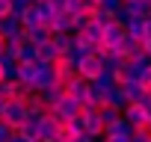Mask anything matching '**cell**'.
Wrapping results in <instances>:
<instances>
[{"label":"cell","mask_w":151,"mask_h":142,"mask_svg":"<svg viewBox=\"0 0 151 142\" xmlns=\"http://www.w3.org/2000/svg\"><path fill=\"white\" fill-rule=\"evenodd\" d=\"M62 98H65V86H62V83H59V86H53V89H47V92H42V101H45L47 113H50V110H56Z\"/></svg>","instance_id":"obj_14"},{"label":"cell","mask_w":151,"mask_h":142,"mask_svg":"<svg viewBox=\"0 0 151 142\" xmlns=\"http://www.w3.org/2000/svg\"><path fill=\"white\" fill-rule=\"evenodd\" d=\"M3 50H6V39L0 36V56H3Z\"/></svg>","instance_id":"obj_33"},{"label":"cell","mask_w":151,"mask_h":142,"mask_svg":"<svg viewBox=\"0 0 151 142\" xmlns=\"http://www.w3.org/2000/svg\"><path fill=\"white\" fill-rule=\"evenodd\" d=\"M59 127H62V124H59V121H56V118L47 113V115L39 121V133H42V142H56V139H59Z\"/></svg>","instance_id":"obj_8"},{"label":"cell","mask_w":151,"mask_h":142,"mask_svg":"<svg viewBox=\"0 0 151 142\" xmlns=\"http://www.w3.org/2000/svg\"><path fill=\"white\" fill-rule=\"evenodd\" d=\"M53 86H59L56 68H53V65L39 62V77H36V83H33V92H36V95H42V92H47V89H53Z\"/></svg>","instance_id":"obj_4"},{"label":"cell","mask_w":151,"mask_h":142,"mask_svg":"<svg viewBox=\"0 0 151 142\" xmlns=\"http://www.w3.org/2000/svg\"><path fill=\"white\" fill-rule=\"evenodd\" d=\"M107 142H130V136H116V139H107Z\"/></svg>","instance_id":"obj_32"},{"label":"cell","mask_w":151,"mask_h":142,"mask_svg":"<svg viewBox=\"0 0 151 142\" xmlns=\"http://www.w3.org/2000/svg\"><path fill=\"white\" fill-rule=\"evenodd\" d=\"M36 9H39V18H42V24H45V27H50V24H53V18L59 15V9L50 3V0H39Z\"/></svg>","instance_id":"obj_15"},{"label":"cell","mask_w":151,"mask_h":142,"mask_svg":"<svg viewBox=\"0 0 151 142\" xmlns=\"http://www.w3.org/2000/svg\"><path fill=\"white\" fill-rule=\"evenodd\" d=\"M133 133H136V130H133V127H130V121L122 115L116 124H110V127L104 130V139H116V136H133Z\"/></svg>","instance_id":"obj_13"},{"label":"cell","mask_w":151,"mask_h":142,"mask_svg":"<svg viewBox=\"0 0 151 142\" xmlns=\"http://www.w3.org/2000/svg\"><path fill=\"white\" fill-rule=\"evenodd\" d=\"M12 136H15V130H12V127L3 121V118H0V142H9Z\"/></svg>","instance_id":"obj_27"},{"label":"cell","mask_w":151,"mask_h":142,"mask_svg":"<svg viewBox=\"0 0 151 142\" xmlns=\"http://www.w3.org/2000/svg\"><path fill=\"white\" fill-rule=\"evenodd\" d=\"M12 15V0H0V21Z\"/></svg>","instance_id":"obj_29"},{"label":"cell","mask_w":151,"mask_h":142,"mask_svg":"<svg viewBox=\"0 0 151 142\" xmlns=\"http://www.w3.org/2000/svg\"><path fill=\"white\" fill-rule=\"evenodd\" d=\"M0 83H3V71H0Z\"/></svg>","instance_id":"obj_37"},{"label":"cell","mask_w":151,"mask_h":142,"mask_svg":"<svg viewBox=\"0 0 151 142\" xmlns=\"http://www.w3.org/2000/svg\"><path fill=\"white\" fill-rule=\"evenodd\" d=\"M12 3H15V6H36L39 0H12Z\"/></svg>","instance_id":"obj_31"},{"label":"cell","mask_w":151,"mask_h":142,"mask_svg":"<svg viewBox=\"0 0 151 142\" xmlns=\"http://www.w3.org/2000/svg\"><path fill=\"white\" fill-rule=\"evenodd\" d=\"M145 42H151V15L145 18Z\"/></svg>","instance_id":"obj_30"},{"label":"cell","mask_w":151,"mask_h":142,"mask_svg":"<svg viewBox=\"0 0 151 142\" xmlns=\"http://www.w3.org/2000/svg\"><path fill=\"white\" fill-rule=\"evenodd\" d=\"M83 124H86V136H92V139H104V121H101V115H98V110H92V107H83Z\"/></svg>","instance_id":"obj_5"},{"label":"cell","mask_w":151,"mask_h":142,"mask_svg":"<svg viewBox=\"0 0 151 142\" xmlns=\"http://www.w3.org/2000/svg\"><path fill=\"white\" fill-rule=\"evenodd\" d=\"M92 86H95L98 92H104V95H110V92H113V89H116L119 83H116V77H113V74H107V71H104V74H101V77H98V80H95Z\"/></svg>","instance_id":"obj_24"},{"label":"cell","mask_w":151,"mask_h":142,"mask_svg":"<svg viewBox=\"0 0 151 142\" xmlns=\"http://www.w3.org/2000/svg\"><path fill=\"white\" fill-rule=\"evenodd\" d=\"M124 36H127V27L119 24V21H113L110 27H104V42H101V47H104V50H116Z\"/></svg>","instance_id":"obj_6"},{"label":"cell","mask_w":151,"mask_h":142,"mask_svg":"<svg viewBox=\"0 0 151 142\" xmlns=\"http://www.w3.org/2000/svg\"><path fill=\"white\" fill-rule=\"evenodd\" d=\"M89 3H92V6H101V3H104V0H89Z\"/></svg>","instance_id":"obj_36"},{"label":"cell","mask_w":151,"mask_h":142,"mask_svg":"<svg viewBox=\"0 0 151 142\" xmlns=\"http://www.w3.org/2000/svg\"><path fill=\"white\" fill-rule=\"evenodd\" d=\"M65 95L74 98L77 104H86V101H89V83L80 80V77H74L71 83H65Z\"/></svg>","instance_id":"obj_9"},{"label":"cell","mask_w":151,"mask_h":142,"mask_svg":"<svg viewBox=\"0 0 151 142\" xmlns=\"http://www.w3.org/2000/svg\"><path fill=\"white\" fill-rule=\"evenodd\" d=\"M50 30H53V33H74V15H71V12H59V15L53 18Z\"/></svg>","instance_id":"obj_16"},{"label":"cell","mask_w":151,"mask_h":142,"mask_svg":"<svg viewBox=\"0 0 151 142\" xmlns=\"http://www.w3.org/2000/svg\"><path fill=\"white\" fill-rule=\"evenodd\" d=\"M127 36L145 44V18H133V21L127 24Z\"/></svg>","instance_id":"obj_22"},{"label":"cell","mask_w":151,"mask_h":142,"mask_svg":"<svg viewBox=\"0 0 151 142\" xmlns=\"http://www.w3.org/2000/svg\"><path fill=\"white\" fill-rule=\"evenodd\" d=\"M124 9H127L133 18H148V15H151V0H127Z\"/></svg>","instance_id":"obj_18"},{"label":"cell","mask_w":151,"mask_h":142,"mask_svg":"<svg viewBox=\"0 0 151 142\" xmlns=\"http://www.w3.org/2000/svg\"><path fill=\"white\" fill-rule=\"evenodd\" d=\"M9 142H27V139H21V136H18V133H15V136H12V139H9Z\"/></svg>","instance_id":"obj_34"},{"label":"cell","mask_w":151,"mask_h":142,"mask_svg":"<svg viewBox=\"0 0 151 142\" xmlns=\"http://www.w3.org/2000/svg\"><path fill=\"white\" fill-rule=\"evenodd\" d=\"M50 115H53L59 124H68V121H74V118H80V115H83V104H77L74 98L65 95V98L59 101V107L50 110Z\"/></svg>","instance_id":"obj_1"},{"label":"cell","mask_w":151,"mask_h":142,"mask_svg":"<svg viewBox=\"0 0 151 142\" xmlns=\"http://www.w3.org/2000/svg\"><path fill=\"white\" fill-rule=\"evenodd\" d=\"M130 142H151V127H145V130H136V133L130 136Z\"/></svg>","instance_id":"obj_28"},{"label":"cell","mask_w":151,"mask_h":142,"mask_svg":"<svg viewBox=\"0 0 151 142\" xmlns=\"http://www.w3.org/2000/svg\"><path fill=\"white\" fill-rule=\"evenodd\" d=\"M101 142H107V139H101Z\"/></svg>","instance_id":"obj_39"},{"label":"cell","mask_w":151,"mask_h":142,"mask_svg":"<svg viewBox=\"0 0 151 142\" xmlns=\"http://www.w3.org/2000/svg\"><path fill=\"white\" fill-rule=\"evenodd\" d=\"M21 139H27V142H42V133H39V121H24L18 130H15Z\"/></svg>","instance_id":"obj_21"},{"label":"cell","mask_w":151,"mask_h":142,"mask_svg":"<svg viewBox=\"0 0 151 142\" xmlns=\"http://www.w3.org/2000/svg\"><path fill=\"white\" fill-rule=\"evenodd\" d=\"M3 121L18 130L24 121H27V101H6V110H3Z\"/></svg>","instance_id":"obj_3"},{"label":"cell","mask_w":151,"mask_h":142,"mask_svg":"<svg viewBox=\"0 0 151 142\" xmlns=\"http://www.w3.org/2000/svg\"><path fill=\"white\" fill-rule=\"evenodd\" d=\"M148 118H151V107H148Z\"/></svg>","instance_id":"obj_38"},{"label":"cell","mask_w":151,"mask_h":142,"mask_svg":"<svg viewBox=\"0 0 151 142\" xmlns=\"http://www.w3.org/2000/svg\"><path fill=\"white\" fill-rule=\"evenodd\" d=\"M89 0H65V12H71V15H80V12H89Z\"/></svg>","instance_id":"obj_26"},{"label":"cell","mask_w":151,"mask_h":142,"mask_svg":"<svg viewBox=\"0 0 151 142\" xmlns=\"http://www.w3.org/2000/svg\"><path fill=\"white\" fill-rule=\"evenodd\" d=\"M124 3H127V0H124Z\"/></svg>","instance_id":"obj_40"},{"label":"cell","mask_w":151,"mask_h":142,"mask_svg":"<svg viewBox=\"0 0 151 142\" xmlns=\"http://www.w3.org/2000/svg\"><path fill=\"white\" fill-rule=\"evenodd\" d=\"M50 39H53V30H50V27H45V24H42V27H33V30H27V42H30V44H36V47L47 44Z\"/></svg>","instance_id":"obj_11"},{"label":"cell","mask_w":151,"mask_h":142,"mask_svg":"<svg viewBox=\"0 0 151 142\" xmlns=\"http://www.w3.org/2000/svg\"><path fill=\"white\" fill-rule=\"evenodd\" d=\"M33 62H39V47L30 44V42H24L18 47V65H33Z\"/></svg>","instance_id":"obj_17"},{"label":"cell","mask_w":151,"mask_h":142,"mask_svg":"<svg viewBox=\"0 0 151 142\" xmlns=\"http://www.w3.org/2000/svg\"><path fill=\"white\" fill-rule=\"evenodd\" d=\"M98 115H101L104 127H110V124H116V121L122 118V113H119V110H113V107H101V110H98Z\"/></svg>","instance_id":"obj_25"},{"label":"cell","mask_w":151,"mask_h":142,"mask_svg":"<svg viewBox=\"0 0 151 142\" xmlns=\"http://www.w3.org/2000/svg\"><path fill=\"white\" fill-rule=\"evenodd\" d=\"M53 47L59 50V56H65L71 47H74V33H53Z\"/></svg>","instance_id":"obj_19"},{"label":"cell","mask_w":151,"mask_h":142,"mask_svg":"<svg viewBox=\"0 0 151 142\" xmlns=\"http://www.w3.org/2000/svg\"><path fill=\"white\" fill-rule=\"evenodd\" d=\"M3 110H6V101H0V118H3Z\"/></svg>","instance_id":"obj_35"},{"label":"cell","mask_w":151,"mask_h":142,"mask_svg":"<svg viewBox=\"0 0 151 142\" xmlns=\"http://www.w3.org/2000/svg\"><path fill=\"white\" fill-rule=\"evenodd\" d=\"M101 74H104L101 53H95V56H83V59H80V65H77V77H80V80H86V83H95Z\"/></svg>","instance_id":"obj_2"},{"label":"cell","mask_w":151,"mask_h":142,"mask_svg":"<svg viewBox=\"0 0 151 142\" xmlns=\"http://www.w3.org/2000/svg\"><path fill=\"white\" fill-rule=\"evenodd\" d=\"M59 59V50L53 47V42H47V44H42L39 47V62H45V65H53Z\"/></svg>","instance_id":"obj_23"},{"label":"cell","mask_w":151,"mask_h":142,"mask_svg":"<svg viewBox=\"0 0 151 142\" xmlns=\"http://www.w3.org/2000/svg\"><path fill=\"white\" fill-rule=\"evenodd\" d=\"M124 118L130 121V127H133V130H145V127H151L148 110H145L142 104H130V107L124 110Z\"/></svg>","instance_id":"obj_7"},{"label":"cell","mask_w":151,"mask_h":142,"mask_svg":"<svg viewBox=\"0 0 151 142\" xmlns=\"http://www.w3.org/2000/svg\"><path fill=\"white\" fill-rule=\"evenodd\" d=\"M107 107H113V110H119V113L124 115V110L130 107V98L124 95V89H122V86H116V89L107 95Z\"/></svg>","instance_id":"obj_12"},{"label":"cell","mask_w":151,"mask_h":142,"mask_svg":"<svg viewBox=\"0 0 151 142\" xmlns=\"http://www.w3.org/2000/svg\"><path fill=\"white\" fill-rule=\"evenodd\" d=\"M139 50H142V42H136V39L124 36V39H122V44H119L116 50H110V53H119V56H124V59L130 62V59H133V56H136Z\"/></svg>","instance_id":"obj_10"},{"label":"cell","mask_w":151,"mask_h":142,"mask_svg":"<svg viewBox=\"0 0 151 142\" xmlns=\"http://www.w3.org/2000/svg\"><path fill=\"white\" fill-rule=\"evenodd\" d=\"M122 89H124V95L130 98V104H139V101L145 98V86H142V83H136V80H124V83H122Z\"/></svg>","instance_id":"obj_20"}]
</instances>
